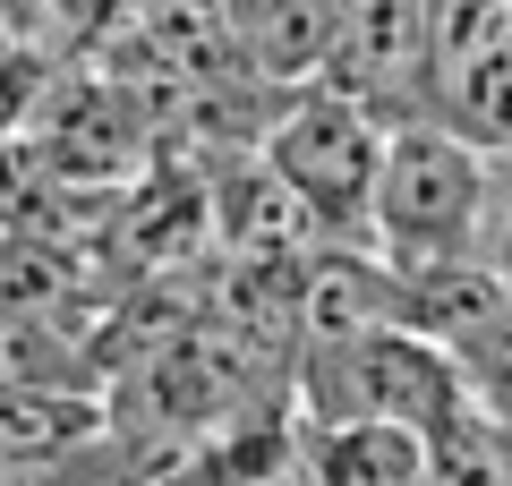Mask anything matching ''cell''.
<instances>
[{"instance_id":"1","label":"cell","mask_w":512,"mask_h":486,"mask_svg":"<svg viewBox=\"0 0 512 486\" xmlns=\"http://www.w3.org/2000/svg\"><path fill=\"white\" fill-rule=\"evenodd\" d=\"M495 154L470 145L444 120H402L384 128V162L367 188V248L384 265H453L478 256V214H487Z\"/></svg>"},{"instance_id":"2","label":"cell","mask_w":512,"mask_h":486,"mask_svg":"<svg viewBox=\"0 0 512 486\" xmlns=\"http://www.w3.org/2000/svg\"><path fill=\"white\" fill-rule=\"evenodd\" d=\"M384 162V120L359 111L342 86L308 77V86L282 103V120L265 128V171L291 188L316 214V231H367V188H376Z\"/></svg>"},{"instance_id":"3","label":"cell","mask_w":512,"mask_h":486,"mask_svg":"<svg viewBox=\"0 0 512 486\" xmlns=\"http://www.w3.org/2000/svg\"><path fill=\"white\" fill-rule=\"evenodd\" d=\"M325 86H342L384 128L436 120V18H427V0H342Z\"/></svg>"},{"instance_id":"4","label":"cell","mask_w":512,"mask_h":486,"mask_svg":"<svg viewBox=\"0 0 512 486\" xmlns=\"http://www.w3.org/2000/svg\"><path fill=\"white\" fill-rule=\"evenodd\" d=\"M308 486H427V435L393 418H316L308 427Z\"/></svg>"},{"instance_id":"5","label":"cell","mask_w":512,"mask_h":486,"mask_svg":"<svg viewBox=\"0 0 512 486\" xmlns=\"http://www.w3.org/2000/svg\"><path fill=\"white\" fill-rule=\"evenodd\" d=\"M222 18H231V43L248 52L256 77L308 86V77H325L342 0H222Z\"/></svg>"},{"instance_id":"6","label":"cell","mask_w":512,"mask_h":486,"mask_svg":"<svg viewBox=\"0 0 512 486\" xmlns=\"http://www.w3.org/2000/svg\"><path fill=\"white\" fill-rule=\"evenodd\" d=\"M103 435V401L86 384H0V469H52Z\"/></svg>"},{"instance_id":"7","label":"cell","mask_w":512,"mask_h":486,"mask_svg":"<svg viewBox=\"0 0 512 486\" xmlns=\"http://www.w3.org/2000/svg\"><path fill=\"white\" fill-rule=\"evenodd\" d=\"M444 350H453V367L470 376V393L487 401L495 418H512V290H495L470 324H453Z\"/></svg>"},{"instance_id":"8","label":"cell","mask_w":512,"mask_h":486,"mask_svg":"<svg viewBox=\"0 0 512 486\" xmlns=\"http://www.w3.org/2000/svg\"><path fill=\"white\" fill-rule=\"evenodd\" d=\"M69 342H60L52 324H43V307H9L0 299V384H77L69 376Z\"/></svg>"},{"instance_id":"9","label":"cell","mask_w":512,"mask_h":486,"mask_svg":"<svg viewBox=\"0 0 512 486\" xmlns=\"http://www.w3.org/2000/svg\"><path fill=\"white\" fill-rule=\"evenodd\" d=\"M478 265L512 290V154H495V180H487V214H478Z\"/></svg>"},{"instance_id":"10","label":"cell","mask_w":512,"mask_h":486,"mask_svg":"<svg viewBox=\"0 0 512 486\" xmlns=\"http://www.w3.org/2000/svg\"><path fill=\"white\" fill-rule=\"evenodd\" d=\"M495 486H512V418H495Z\"/></svg>"},{"instance_id":"11","label":"cell","mask_w":512,"mask_h":486,"mask_svg":"<svg viewBox=\"0 0 512 486\" xmlns=\"http://www.w3.org/2000/svg\"><path fill=\"white\" fill-rule=\"evenodd\" d=\"M256 486H308V478H291V469H274V478H256Z\"/></svg>"}]
</instances>
